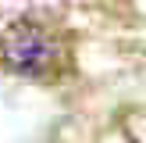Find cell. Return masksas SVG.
<instances>
[{
    "mask_svg": "<svg viewBox=\"0 0 146 143\" xmlns=\"http://www.w3.org/2000/svg\"><path fill=\"white\" fill-rule=\"evenodd\" d=\"M0 57L11 72L29 79H43L57 68L61 61V43L43 21L36 18H18L4 29L0 36Z\"/></svg>",
    "mask_w": 146,
    "mask_h": 143,
    "instance_id": "1",
    "label": "cell"
}]
</instances>
